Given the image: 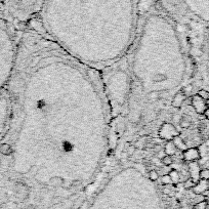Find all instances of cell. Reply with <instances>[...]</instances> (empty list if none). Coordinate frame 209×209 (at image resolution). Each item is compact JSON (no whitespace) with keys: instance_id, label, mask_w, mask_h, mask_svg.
Returning a JSON list of instances; mask_svg holds the SVG:
<instances>
[{"instance_id":"obj_1","label":"cell","mask_w":209,"mask_h":209,"mask_svg":"<svg viewBox=\"0 0 209 209\" xmlns=\"http://www.w3.org/2000/svg\"><path fill=\"white\" fill-rule=\"evenodd\" d=\"M139 0H45L43 25L55 21L89 27L120 26L132 32Z\"/></svg>"},{"instance_id":"obj_2","label":"cell","mask_w":209,"mask_h":209,"mask_svg":"<svg viewBox=\"0 0 209 209\" xmlns=\"http://www.w3.org/2000/svg\"><path fill=\"white\" fill-rule=\"evenodd\" d=\"M16 58L17 50L9 26L5 20L0 19V93L11 77Z\"/></svg>"},{"instance_id":"obj_3","label":"cell","mask_w":209,"mask_h":209,"mask_svg":"<svg viewBox=\"0 0 209 209\" xmlns=\"http://www.w3.org/2000/svg\"><path fill=\"white\" fill-rule=\"evenodd\" d=\"M161 8L174 12H189L202 21L209 22V0H159Z\"/></svg>"},{"instance_id":"obj_4","label":"cell","mask_w":209,"mask_h":209,"mask_svg":"<svg viewBox=\"0 0 209 209\" xmlns=\"http://www.w3.org/2000/svg\"><path fill=\"white\" fill-rule=\"evenodd\" d=\"M45 0H3V5L11 17L25 21L42 9Z\"/></svg>"},{"instance_id":"obj_5","label":"cell","mask_w":209,"mask_h":209,"mask_svg":"<svg viewBox=\"0 0 209 209\" xmlns=\"http://www.w3.org/2000/svg\"><path fill=\"white\" fill-rule=\"evenodd\" d=\"M9 114V98L5 94L0 93V142L5 132Z\"/></svg>"},{"instance_id":"obj_6","label":"cell","mask_w":209,"mask_h":209,"mask_svg":"<svg viewBox=\"0 0 209 209\" xmlns=\"http://www.w3.org/2000/svg\"><path fill=\"white\" fill-rule=\"evenodd\" d=\"M179 136V132L176 130L174 126L170 123H163L159 130V136L161 139H173L175 136Z\"/></svg>"},{"instance_id":"obj_7","label":"cell","mask_w":209,"mask_h":209,"mask_svg":"<svg viewBox=\"0 0 209 209\" xmlns=\"http://www.w3.org/2000/svg\"><path fill=\"white\" fill-rule=\"evenodd\" d=\"M191 104L194 107L196 113L198 114H204V111L208 108L207 104H206V101H204L202 98H200L198 94H195V95L192 96V98H191Z\"/></svg>"},{"instance_id":"obj_8","label":"cell","mask_w":209,"mask_h":209,"mask_svg":"<svg viewBox=\"0 0 209 209\" xmlns=\"http://www.w3.org/2000/svg\"><path fill=\"white\" fill-rule=\"evenodd\" d=\"M182 159L187 162L198 161L201 159V153L197 148H189L182 152Z\"/></svg>"},{"instance_id":"obj_9","label":"cell","mask_w":209,"mask_h":209,"mask_svg":"<svg viewBox=\"0 0 209 209\" xmlns=\"http://www.w3.org/2000/svg\"><path fill=\"white\" fill-rule=\"evenodd\" d=\"M189 167V172H190V178H192L194 180V182L197 183L199 180H200V177H199V173H200V165L197 161H191L189 162L188 164Z\"/></svg>"},{"instance_id":"obj_10","label":"cell","mask_w":209,"mask_h":209,"mask_svg":"<svg viewBox=\"0 0 209 209\" xmlns=\"http://www.w3.org/2000/svg\"><path fill=\"white\" fill-rule=\"evenodd\" d=\"M187 98H188V96L186 95L182 90H179L178 92H176L173 95V98L171 99V107L174 109L182 108V106L186 103Z\"/></svg>"},{"instance_id":"obj_11","label":"cell","mask_w":209,"mask_h":209,"mask_svg":"<svg viewBox=\"0 0 209 209\" xmlns=\"http://www.w3.org/2000/svg\"><path fill=\"white\" fill-rule=\"evenodd\" d=\"M66 185V179L61 175H53L48 179V182L46 183V186L48 187H51V188H65Z\"/></svg>"},{"instance_id":"obj_12","label":"cell","mask_w":209,"mask_h":209,"mask_svg":"<svg viewBox=\"0 0 209 209\" xmlns=\"http://www.w3.org/2000/svg\"><path fill=\"white\" fill-rule=\"evenodd\" d=\"M209 180H204V179H200L199 182L196 183L195 187L193 188V192L197 195H201V194L205 193L206 191L209 189Z\"/></svg>"},{"instance_id":"obj_13","label":"cell","mask_w":209,"mask_h":209,"mask_svg":"<svg viewBox=\"0 0 209 209\" xmlns=\"http://www.w3.org/2000/svg\"><path fill=\"white\" fill-rule=\"evenodd\" d=\"M164 153L165 155H170V156H173V155H176V153L178 152V150L176 149V147L174 146L172 141H168L164 146Z\"/></svg>"},{"instance_id":"obj_14","label":"cell","mask_w":209,"mask_h":209,"mask_svg":"<svg viewBox=\"0 0 209 209\" xmlns=\"http://www.w3.org/2000/svg\"><path fill=\"white\" fill-rule=\"evenodd\" d=\"M173 144H174V146L176 147V149L178 150V151H186V150L188 149L187 148V144L185 142V141L182 139V137H180L179 136H175L174 139H172Z\"/></svg>"},{"instance_id":"obj_15","label":"cell","mask_w":209,"mask_h":209,"mask_svg":"<svg viewBox=\"0 0 209 209\" xmlns=\"http://www.w3.org/2000/svg\"><path fill=\"white\" fill-rule=\"evenodd\" d=\"M192 125V122H191V119H189L188 117H182L179 120V127L182 129H189Z\"/></svg>"},{"instance_id":"obj_16","label":"cell","mask_w":209,"mask_h":209,"mask_svg":"<svg viewBox=\"0 0 209 209\" xmlns=\"http://www.w3.org/2000/svg\"><path fill=\"white\" fill-rule=\"evenodd\" d=\"M168 174L170 175V177H171V180H172V183H177L178 182H179V178H180V175L179 173H178L177 170L175 169H172L171 171H170Z\"/></svg>"},{"instance_id":"obj_17","label":"cell","mask_w":209,"mask_h":209,"mask_svg":"<svg viewBox=\"0 0 209 209\" xmlns=\"http://www.w3.org/2000/svg\"><path fill=\"white\" fill-rule=\"evenodd\" d=\"M147 95H148L147 96L148 99H150V101H158L160 98V91H157V90L149 91Z\"/></svg>"},{"instance_id":"obj_18","label":"cell","mask_w":209,"mask_h":209,"mask_svg":"<svg viewBox=\"0 0 209 209\" xmlns=\"http://www.w3.org/2000/svg\"><path fill=\"white\" fill-rule=\"evenodd\" d=\"M161 163L164 166H170L171 164H173V158L170 155H164L163 158L161 159Z\"/></svg>"},{"instance_id":"obj_19","label":"cell","mask_w":209,"mask_h":209,"mask_svg":"<svg viewBox=\"0 0 209 209\" xmlns=\"http://www.w3.org/2000/svg\"><path fill=\"white\" fill-rule=\"evenodd\" d=\"M148 178H149L151 182H157L158 178H159V173H158L155 169H151L148 172Z\"/></svg>"},{"instance_id":"obj_20","label":"cell","mask_w":209,"mask_h":209,"mask_svg":"<svg viewBox=\"0 0 209 209\" xmlns=\"http://www.w3.org/2000/svg\"><path fill=\"white\" fill-rule=\"evenodd\" d=\"M199 177H200V179L209 180V169L208 168H203V169H201L200 173H199Z\"/></svg>"},{"instance_id":"obj_21","label":"cell","mask_w":209,"mask_h":209,"mask_svg":"<svg viewBox=\"0 0 209 209\" xmlns=\"http://www.w3.org/2000/svg\"><path fill=\"white\" fill-rule=\"evenodd\" d=\"M172 183V180H171V177H170L169 174H164L162 175L161 177V185L163 186H169Z\"/></svg>"},{"instance_id":"obj_22","label":"cell","mask_w":209,"mask_h":209,"mask_svg":"<svg viewBox=\"0 0 209 209\" xmlns=\"http://www.w3.org/2000/svg\"><path fill=\"white\" fill-rule=\"evenodd\" d=\"M197 94L200 96V98H202L204 101L209 99V91L206 90V89H200V90H198Z\"/></svg>"},{"instance_id":"obj_23","label":"cell","mask_w":209,"mask_h":209,"mask_svg":"<svg viewBox=\"0 0 209 209\" xmlns=\"http://www.w3.org/2000/svg\"><path fill=\"white\" fill-rule=\"evenodd\" d=\"M193 87H194V85L190 83V84H188V85H186L183 88H182V91L188 96V95H190L191 92L193 91Z\"/></svg>"},{"instance_id":"obj_24","label":"cell","mask_w":209,"mask_h":209,"mask_svg":"<svg viewBox=\"0 0 209 209\" xmlns=\"http://www.w3.org/2000/svg\"><path fill=\"white\" fill-rule=\"evenodd\" d=\"M206 208H207V201L204 200L196 204L193 209H206Z\"/></svg>"},{"instance_id":"obj_25","label":"cell","mask_w":209,"mask_h":209,"mask_svg":"<svg viewBox=\"0 0 209 209\" xmlns=\"http://www.w3.org/2000/svg\"><path fill=\"white\" fill-rule=\"evenodd\" d=\"M196 182H194V180L192 179V178H188L187 182H185V188L186 189H193L194 187H195Z\"/></svg>"},{"instance_id":"obj_26","label":"cell","mask_w":209,"mask_h":209,"mask_svg":"<svg viewBox=\"0 0 209 209\" xmlns=\"http://www.w3.org/2000/svg\"><path fill=\"white\" fill-rule=\"evenodd\" d=\"M136 151V147H134V146H129V149H128V151H127V154H128L129 156H132V155H134Z\"/></svg>"},{"instance_id":"obj_27","label":"cell","mask_w":209,"mask_h":209,"mask_svg":"<svg viewBox=\"0 0 209 209\" xmlns=\"http://www.w3.org/2000/svg\"><path fill=\"white\" fill-rule=\"evenodd\" d=\"M203 115L205 116V118L209 121V108H207L205 111H204V114H203Z\"/></svg>"},{"instance_id":"obj_28","label":"cell","mask_w":209,"mask_h":209,"mask_svg":"<svg viewBox=\"0 0 209 209\" xmlns=\"http://www.w3.org/2000/svg\"><path fill=\"white\" fill-rule=\"evenodd\" d=\"M206 104H207V107L209 108V99H207V101H206Z\"/></svg>"},{"instance_id":"obj_29","label":"cell","mask_w":209,"mask_h":209,"mask_svg":"<svg viewBox=\"0 0 209 209\" xmlns=\"http://www.w3.org/2000/svg\"><path fill=\"white\" fill-rule=\"evenodd\" d=\"M2 4H3V0H0V7H1Z\"/></svg>"},{"instance_id":"obj_30","label":"cell","mask_w":209,"mask_h":209,"mask_svg":"<svg viewBox=\"0 0 209 209\" xmlns=\"http://www.w3.org/2000/svg\"><path fill=\"white\" fill-rule=\"evenodd\" d=\"M208 139H209V136H208Z\"/></svg>"}]
</instances>
